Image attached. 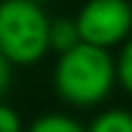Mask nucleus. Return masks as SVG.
I'll return each instance as SVG.
<instances>
[{"mask_svg":"<svg viewBox=\"0 0 132 132\" xmlns=\"http://www.w3.org/2000/svg\"><path fill=\"white\" fill-rule=\"evenodd\" d=\"M117 80V62L109 49L91 44H78L75 49L57 57L54 91L70 106H96L101 104Z\"/></svg>","mask_w":132,"mask_h":132,"instance_id":"nucleus-1","label":"nucleus"},{"mask_svg":"<svg viewBox=\"0 0 132 132\" xmlns=\"http://www.w3.org/2000/svg\"><path fill=\"white\" fill-rule=\"evenodd\" d=\"M83 44L111 49L132 31V3L127 0H88L75 16Z\"/></svg>","mask_w":132,"mask_h":132,"instance_id":"nucleus-3","label":"nucleus"},{"mask_svg":"<svg viewBox=\"0 0 132 132\" xmlns=\"http://www.w3.org/2000/svg\"><path fill=\"white\" fill-rule=\"evenodd\" d=\"M117 80L122 83V88L132 96V39L124 44V49L119 52L117 60Z\"/></svg>","mask_w":132,"mask_h":132,"instance_id":"nucleus-7","label":"nucleus"},{"mask_svg":"<svg viewBox=\"0 0 132 132\" xmlns=\"http://www.w3.org/2000/svg\"><path fill=\"white\" fill-rule=\"evenodd\" d=\"M31 3H39V5H42V3H44V0H31Z\"/></svg>","mask_w":132,"mask_h":132,"instance_id":"nucleus-10","label":"nucleus"},{"mask_svg":"<svg viewBox=\"0 0 132 132\" xmlns=\"http://www.w3.org/2000/svg\"><path fill=\"white\" fill-rule=\"evenodd\" d=\"M0 132H23L21 117L8 104H0Z\"/></svg>","mask_w":132,"mask_h":132,"instance_id":"nucleus-8","label":"nucleus"},{"mask_svg":"<svg viewBox=\"0 0 132 132\" xmlns=\"http://www.w3.org/2000/svg\"><path fill=\"white\" fill-rule=\"evenodd\" d=\"M8 86H11V65H8V60L3 54H0V98L5 96Z\"/></svg>","mask_w":132,"mask_h":132,"instance_id":"nucleus-9","label":"nucleus"},{"mask_svg":"<svg viewBox=\"0 0 132 132\" xmlns=\"http://www.w3.org/2000/svg\"><path fill=\"white\" fill-rule=\"evenodd\" d=\"M80 42V34H78V26H75V18H54L49 21V52H57L65 54L75 49Z\"/></svg>","mask_w":132,"mask_h":132,"instance_id":"nucleus-4","label":"nucleus"},{"mask_svg":"<svg viewBox=\"0 0 132 132\" xmlns=\"http://www.w3.org/2000/svg\"><path fill=\"white\" fill-rule=\"evenodd\" d=\"M26 132H86V127L68 114H42L29 124Z\"/></svg>","mask_w":132,"mask_h":132,"instance_id":"nucleus-6","label":"nucleus"},{"mask_svg":"<svg viewBox=\"0 0 132 132\" xmlns=\"http://www.w3.org/2000/svg\"><path fill=\"white\" fill-rule=\"evenodd\" d=\"M49 16L31 0H0V54L8 65H34L49 52Z\"/></svg>","mask_w":132,"mask_h":132,"instance_id":"nucleus-2","label":"nucleus"},{"mask_svg":"<svg viewBox=\"0 0 132 132\" xmlns=\"http://www.w3.org/2000/svg\"><path fill=\"white\" fill-rule=\"evenodd\" d=\"M86 132H132V111L106 109L91 122V127Z\"/></svg>","mask_w":132,"mask_h":132,"instance_id":"nucleus-5","label":"nucleus"}]
</instances>
